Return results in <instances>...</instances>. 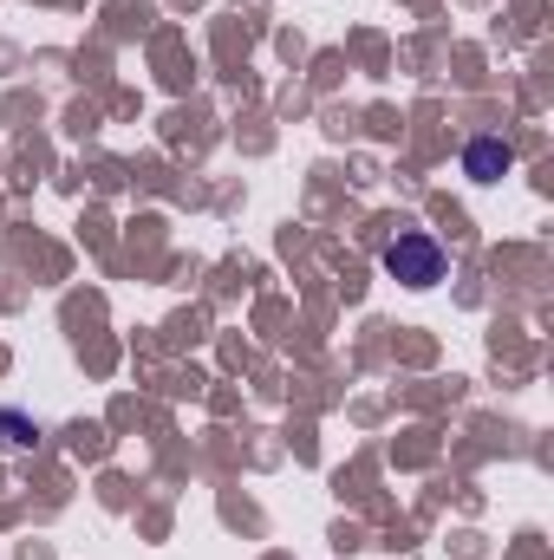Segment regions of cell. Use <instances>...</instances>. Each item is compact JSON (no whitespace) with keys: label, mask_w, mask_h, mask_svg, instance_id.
<instances>
[{"label":"cell","mask_w":554,"mask_h":560,"mask_svg":"<svg viewBox=\"0 0 554 560\" xmlns=\"http://www.w3.org/2000/svg\"><path fill=\"white\" fill-rule=\"evenodd\" d=\"M385 275L405 280V287H437V280H443V248H437V235L399 229V235L385 242Z\"/></svg>","instance_id":"6da1fadb"},{"label":"cell","mask_w":554,"mask_h":560,"mask_svg":"<svg viewBox=\"0 0 554 560\" xmlns=\"http://www.w3.org/2000/svg\"><path fill=\"white\" fill-rule=\"evenodd\" d=\"M509 163H516V150H509L503 138H476L470 150H463V176H476V183H496Z\"/></svg>","instance_id":"7a4b0ae2"},{"label":"cell","mask_w":554,"mask_h":560,"mask_svg":"<svg viewBox=\"0 0 554 560\" xmlns=\"http://www.w3.org/2000/svg\"><path fill=\"white\" fill-rule=\"evenodd\" d=\"M0 443H7V450H33V443H39V423L20 418V411H0Z\"/></svg>","instance_id":"3957f363"}]
</instances>
